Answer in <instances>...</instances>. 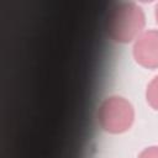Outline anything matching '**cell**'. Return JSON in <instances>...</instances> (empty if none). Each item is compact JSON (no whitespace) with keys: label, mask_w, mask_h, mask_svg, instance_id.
<instances>
[{"label":"cell","mask_w":158,"mask_h":158,"mask_svg":"<svg viewBox=\"0 0 158 158\" xmlns=\"http://www.w3.org/2000/svg\"><path fill=\"white\" fill-rule=\"evenodd\" d=\"M144 14L133 1L115 2L107 14L106 30L109 36L120 43L136 40L143 31Z\"/></svg>","instance_id":"cell-1"},{"label":"cell","mask_w":158,"mask_h":158,"mask_svg":"<svg viewBox=\"0 0 158 158\" xmlns=\"http://www.w3.org/2000/svg\"><path fill=\"white\" fill-rule=\"evenodd\" d=\"M135 118V111L130 101L121 96H110L105 99L98 111L100 126L110 133H121L127 131Z\"/></svg>","instance_id":"cell-2"},{"label":"cell","mask_w":158,"mask_h":158,"mask_svg":"<svg viewBox=\"0 0 158 158\" xmlns=\"http://www.w3.org/2000/svg\"><path fill=\"white\" fill-rule=\"evenodd\" d=\"M133 56L138 64L146 68L158 67V31H143L133 44Z\"/></svg>","instance_id":"cell-3"},{"label":"cell","mask_w":158,"mask_h":158,"mask_svg":"<svg viewBox=\"0 0 158 158\" xmlns=\"http://www.w3.org/2000/svg\"><path fill=\"white\" fill-rule=\"evenodd\" d=\"M146 98L148 104L154 109L158 110V75L151 80V83L147 86Z\"/></svg>","instance_id":"cell-4"},{"label":"cell","mask_w":158,"mask_h":158,"mask_svg":"<svg viewBox=\"0 0 158 158\" xmlns=\"http://www.w3.org/2000/svg\"><path fill=\"white\" fill-rule=\"evenodd\" d=\"M138 158H158V147L153 146V147H148L146 149H143Z\"/></svg>","instance_id":"cell-5"},{"label":"cell","mask_w":158,"mask_h":158,"mask_svg":"<svg viewBox=\"0 0 158 158\" xmlns=\"http://www.w3.org/2000/svg\"><path fill=\"white\" fill-rule=\"evenodd\" d=\"M156 19H157V22H158V5L156 7Z\"/></svg>","instance_id":"cell-6"}]
</instances>
